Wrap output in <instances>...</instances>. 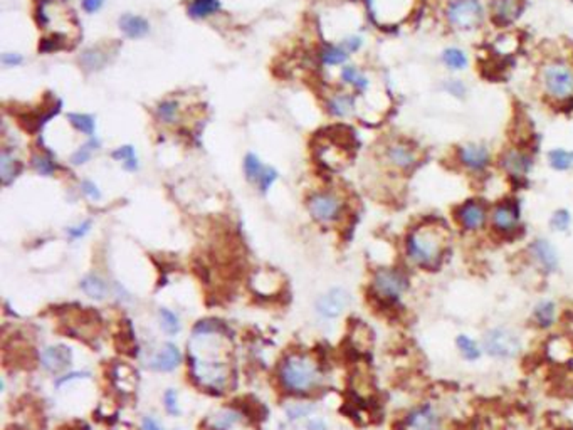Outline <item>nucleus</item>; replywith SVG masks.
<instances>
[{
    "instance_id": "1",
    "label": "nucleus",
    "mask_w": 573,
    "mask_h": 430,
    "mask_svg": "<svg viewBox=\"0 0 573 430\" xmlns=\"http://www.w3.org/2000/svg\"><path fill=\"white\" fill-rule=\"evenodd\" d=\"M451 244V228L439 219H425L407 232L404 254L410 266L420 271H436L446 259Z\"/></svg>"
},
{
    "instance_id": "2",
    "label": "nucleus",
    "mask_w": 573,
    "mask_h": 430,
    "mask_svg": "<svg viewBox=\"0 0 573 430\" xmlns=\"http://www.w3.org/2000/svg\"><path fill=\"white\" fill-rule=\"evenodd\" d=\"M540 84L550 101L563 105L573 101V64L567 59H552L540 69Z\"/></svg>"
},
{
    "instance_id": "3",
    "label": "nucleus",
    "mask_w": 573,
    "mask_h": 430,
    "mask_svg": "<svg viewBox=\"0 0 573 430\" xmlns=\"http://www.w3.org/2000/svg\"><path fill=\"white\" fill-rule=\"evenodd\" d=\"M409 291L410 277L400 267H380L371 277V293L387 306H397Z\"/></svg>"
},
{
    "instance_id": "4",
    "label": "nucleus",
    "mask_w": 573,
    "mask_h": 430,
    "mask_svg": "<svg viewBox=\"0 0 573 430\" xmlns=\"http://www.w3.org/2000/svg\"><path fill=\"white\" fill-rule=\"evenodd\" d=\"M481 347L485 355L494 360H514L521 355L523 339L509 326H491L482 333Z\"/></svg>"
},
{
    "instance_id": "5",
    "label": "nucleus",
    "mask_w": 573,
    "mask_h": 430,
    "mask_svg": "<svg viewBox=\"0 0 573 430\" xmlns=\"http://www.w3.org/2000/svg\"><path fill=\"white\" fill-rule=\"evenodd\" d=\"M281 380L291 392H308L320 382V371L308 356L293 355L281 366Z\"/></svg>"
},
{
    "instance_id": "6",
    "label": "nucleus",
    "mask_w": 573,
    "mask_h": 430,
    "mask_svg": "<svg viewBox=\"0 0 573 430\" xmlns=\"http://www.w3.org/2000/svg\"><path fill=\"white\" fill-rule=\"evenodd\" d=\"M446 22L454 30L478 29L485 21L486 11L481 0H451L446 7Z\"/></svg>"
},
{
    "instance_id": "7",
    "label": "nucleus",
    "mask_w": 573,
    "mask_h": 430,
    "mask_svg": "<svg viewBox=\"0 0 573 430\" xmlns=\"http://www.w3.org/2000/svg\"><path fill=\"white\" fill-rule=\"evenodd\" d=\"M490 210L486 200L469 199L454 209V221L461 231L478 234L490 226Z\"/></svg>"
},
{
    "instance_id": "8",
    "label": "nucleus",
    "mask_w": 573,
    "mask_h": 430,
    "mask_svg": "<svg viewBox=\"0 0 573 430\" xmlns=\"http://www.w3.org/2000/svg\"><path fill=\"white\" fill-rule=\"evenodd\" d=\"M366 6L377 24L393 27L410 16L417 0H366Z\"/></svg>"
},
{
    "instance_id": "9",
    "label": "nucleus",
    "mask_w": 573,
    "mask_h": 430,
    "mask_svg": "<svg viewBox=\"0 0 573 430\" xmlns=\"http://www.w3.org/2000/svg\"><path fill=\"white\" fill-rule=\"evenodd\" d=\"M490 227L499 237H511L521 227V212L516 200L503 199L491 205Z\"/></svg>"
},
{
    "instance_id": "10",
    "label": "nucleus",
    "mask_w": 573,
    "mask_h": 430,
    "mask_svg": "<svg viewBox=\"0 0 573 430\" xmlns=\"http://www.w3.org/2000/svg\"><path fill=\"white\" fill-rule=\"evenodd\" d=\"M192 371L199 383L210 390H222L229 380V368L221 360H205L202 356L192 355Z\"/></svg>"
},
{
    "instance_id": "11",
    "label": "nucleus",
    "mask_w": 573,
    "mask_h": 430,
    "mask_svg": "<svg viewBox=\"0 0 573 430\" xmlns=\"http://www.w3.org/2000/svg\"><path fill=\"white\" fill-rule=\"evenodd\" d=\"M404 427L405 430H444V415L436 403H419L407 412Z\"/></svg>"
},
{
    "instance_id": "12",
    "label": "nucleus",
    "mask_w": 573,
    "mask_h": 430,
    "mask_svg": "<svg viewBox=\"0 0 573 430\" xmlns=\"http://www.w3.org/2000/svg\"><path fill=\"white\" fill-rule=\"evenodd\" d=\"M526 254L541 274L550 276L555 274L560 267V257L558 250L555 245L545 237H536L533 239L526 248Z\"/></svg>"
},
{
    "instance_id": "13",
    "label": "nucleus",
    "mask_w": 573,
    "mask_h": 430,
    "mask_svg": "<svg viewBox=\"0 0 573 430\" xmlns=\"http://www.w3.org/2000/svg\"><path fill=\"white\" fill-rule=\"evenodd\" d=\"M499 168L506 177L514 182H521L530 175L533 168V156L523 148H506L499 155Z\"/></svg>"
},
{
    "instance_id": "14",
    "label": "nucleus",
    "mask_w": 573,
    "mask_h": 430,
    "mask_svg": "<svg viewBox=\"0 0 573 430\" xmlns=\"http://www.w3.org/2000/svg\"><path fill=\"white\" fill-rule=\"evenodd\" d=\"M456 160L464 170L478 175L491 165V151L481 143H464L456 150Z\"/></svg>"
},
{
    "instance_id": "15",
    "label": "nucleus",
    "mask_w": 573,
    "mask_h": 430,
    "mask_svg": "<svg viewBox=\"0 0 573 430\" xmlns=\"http://www.w3.org/2000/svg\"><path fill=\"white\" fill-rule=\"evenodd\" d=\"M308 209L313 215V219L321 223H328L337 221L343 212V200L338 195L330 194V192H320L315 194L308 202Z\"/></svg>"
},
{
    "instance_id": "16",
    "label": "nucleus",
    "mask_w": 573,
    "mask_h": 430,
    "mask_svg": "<svg viewBox=\"0 0 573 430\" xmlns=\"http://www.w3.org/2000/svg\"><path fill=\"white\" fill-rule=\"evenodd\" d=\"M385 160L398 172H410L419 165V151L407 141H393L385 148Z\"/></svg>"
},
{
    "instance_id": "17",
    "label": "nucleus",
    "mask_w": 573,
    "mask_h": 430,
    "mask_svg": "<svg viewBox=\"0 0 573 430\" xmlns=\"http://www.w3.org/2000/svg\"><path fill=\"white\" fill-rule=\"evenodd\" d=\"M350 294L348 291L342 288H335L328 291V293L321 296L316 303V309L321 316L325 318H337L350 306Z\"/></svg>"
},
{
    "instance_id": "18",
    "label": "nucleus",
    "mask_w": 573,
    "mask_h": 430,
    "mask_svg": "<svg viewBox=\"0 0 573 430\" xmlns=\"http://www.w3.org/2000/svg\"><path fill=\"white\" fill-rule=\"evenodd\" d=\"M531 325L541 331L552 330L558 320V306L553 299H541L531 309Z\"/></svg>"
},
{
    "instance_id": "19",
    "label": "nucleus",
    "mask_w": 573,
    "mask_h": 430,
    "mask_svg": "<svg viewBox=\"0 0 573 430\" xmlns=\"http://www.w3.org/2000/svg\"><path fill=\"white\" fill-rule=\"evenodd\" d=\"M521 7V0H491V16L496 24L508 25L518 19Z\"/></svg>"
},
{
    "instance_id": "20",
    "label": "nucleus",
    "mask_w": 573,
    "mask_h": 430,
    "mask_svg": "<svg viewBox=\"0 0 573 430\" xmlns=\"http://www.w3.org/2000/svg\"><path fill=\"white\" fill-rule=\"evenodd\" d=\"M118 25L129 39H141L150 33V22L137 13H123L118 19Z\"/></svg>"
},
{
    "instance_id": "21",
    "label": "nucleus",
    "mask_w": 573,
    "mask_h": 430,
    "mask_svg": "<svg viewBox=\"0 0 573 430\" xmlns=\"http://www.w3.org/2000/svg\"><path fill=\"white\" fill-rule=\"evenodd\" d=\"M41 363L42 366L49 371H61L71 363V349L62 347H49L41 353Z\"/></svg>"
},
{
    "instance_id": "22",
    "label": "nucleus",
    "mask_w": 573,
    "mask_h": 430,
    "mask_svg": "<svg viewBox=\"0 0 573 430\" xmlns=\"http://www.w3.org/2000/svg\"><path fill=\"white\" fill-rule=\"evenodd\" d=\"M180 361L182 355L180 351H178V348L175 344L167 343L158 353H156V356L151 360L150 366L156 371H172L173 368H177Z\"/></svg>"
},
{
    "instance_id": "23",
    "label": "nucleus",
    "mask_w": 573,
    "mask_h": 430,
    "mask_svg": "<svg viewBox=\"0 0 573 430\" xmlns=\"http://www.w3.org/2000/svg\"><path fill=\"white\" fill-rule=\"evenodd\" d=\"M454 343H456V349H458V353L464 361L474 363L485 355V349H482V347H481V342H478V339H474L473 336H469L465 333H459L458 336H456Z\"/></svg>"
},
{
    "instance_id": "24",
    "label": "nucleus",
    "mask_w": 573,
    "mask_h": 430,
    "mask_svg": "<svg viewBox=\"0 0 573 430\" xmlns=\"http://www.w3.org/2000/svg\"><path fill=\"white\" fill-rule=\"evenodd\" d=\"M328 111L337 118H348L355 111V98L345 93L335 94L328 101Z\"/></svg>"
},
{
    "instance_id": "25",
    "label": "nucleus",
    "mask_w": 573,
    "mask_h": 430,
    "mask_svg": "<svg viewBox=\"0 0 573 430\" xmlns=\"http://www.w3.org/2000/svg\"><path fill=\"white\" fill-rule=\"evenodd\" d=\"M221 11V0H192L187 7V13L192 19H207Z\"/></svg>"
},
{
    "instance_id": "26",
    "label": "nucleus",
    "mask_w": 573,
    "mask_h": 430,
    "mask_svg": "<svg viewBox=\"0 0 573 430\" xmlns=\"http://www.w3.org/2000/svg\"><path fill=\"white\" fill-rule=\"evenodd\" d=\"M548 165L555 172H568L573 168V150H565V148H553L546 155Z\"/></svg>"
},
{
    "instance_id": "27",
    "label": "nucleus",
    "mask_w": 573,
    "mask_h": 430,
    "mask_svg": "<svg viewBox=\"0 0 573 430\" xmlns=\"http://www.w3.org/2000/svg\"><path fill=\"white\" fill-rule=\"evenodd\" d=\"M19 161L8 151V148H4L2 155H0V178H2L4 185H8V183L14 182L17 173H19Z\"/></svg>"
},
{
    "instance_id": "28",
    "label": "nucleus",
    "mask_w": 573,
    "mask_h": 430,
    "mask_svg": "<svg viewBox=\"0 0 573 430\" xmlns=\"http://www.w3.org/2000/svg\"><path fill=\"white\" fill-rule=\"evenodd\" d=\"M441 61L447 69L451 71H463L469 64V57L463 49L459 47H447L441 54Z\"/></svg>"
},
{
    "instance_id": "29",
    "label": "nucleus",
    "mask_w": 573,
    "mask_h": 430,
    "mask_svg": "<svg viewBox=\"0 0 573 430\" xmlns=\"http://www.w3.org/2000/svg\"><path fill=\"white\" fill-rule=\"evenodd\" d=\"M340 76H342L343 83L350 84V86L355 88L357 91H366L370 86L369 78H366V76L355 66H345Z\"/></svg>"
},
{
    "instance_id": "30",
    "label": "nucleus",
    "mask_w": 573,
    "mask_h": 430,
    "mask_svg": "<svg viewBox=\"0 0 573 430\" xmlns=\"http://www.w3.org/2000/svg\"><path fill=\"white\" fill-rule=\"evenodd\" d=\"M68 121L71 123V127H73V128L76 129V132L86 134L88 138L95 136L96 123H95V118H93L91 115L69 113V115H68Z\"/></svg>"
},
{
    "instance_id": "31",
    "label": "nucleus",
    "mask_w": 573,
    "mask_h": 430,
    "mask_svg": "<svg viewBox=\"0 0 573 430\" xmlns=\"http://www.w3.org/2000/svg\"><path fill=\"white\" fill-rule=\"evenodd\" d=\"M81 289L86 293L89 298L93 299H105L106 293H108V286L106 282L98 276H86L81 281Z\"/></svg>"
},
{
    "instance_id": "32",
    "label": "nucleus",
    "mask_w": 573,
    "mask_h": 430,
    "mask_svg": "<svg viewBox=\"0 0 573 430\" xmlns=\"http://www.w3.org/2000/svg\"><path fill=\"white\" fill-rule=\"evenodd\" d=\"M267 165H264L261 160H259L257 155L254 153H248L244 158V173H245V178H248L249 182L253 183H259L261 180V177L264 175V170H266Z\"/></svg>"
},
{
    "instance_id": "33",
    "label": "nucleus",
    "mask_w": 573,
    "mask_h": 430,
    "mask_svg": "<svg viewBox=\"0 0 573 430\" xmlns=\"http://www.w3.org/2000/svg\"><path fill=\"white\" fill-rule=\"evenodd\" d=\"M113 158L116 161H120V163L123 165V168L128 170V172H135V170H138V156L135 148L132 145H123L116 148L113 151Z\"/></svg>"
},
{
    "instance_id": "34",
    "label": "nucleus",
    "mask_w": 573,
    "mask_h": 430,
    "mask_svg": "<svg viewBox=\"0 0 573 430\" xmlns=\"http://www.w3.org/2000/svg\"><path fill=\"white\" fill-rule=\"evenodd\" d=\"M100 145H101L100 140H98L96 136H91L81 148H78V150L71 155V163H73L74 167L84 165L86 161H89V158H91L96 150H100Z\"/></svg>"
},
{
    "instance_id": "35",
    "label": "nucleus",
    "mask_w": 573,
    "mask_h": 430,
    "mask_svg": "<svg viewBox=\"0 0 573 430\" xmlns=\"http://www.w3.org/2000/svg\"><path fill=\"white\" fill-rule=\"evenodd\" d=\"M156 116H158L160 121H163L165 124H173L180 120V108H178L177 101L167 100L162 101L156 108Z\"/></svg>"
},
{
    "instance_id": "36",
    "label": "nucleus",
    "mask_w": 573,
    "mask_h": 430,
    "mask_svg": "<svg viewBox=\"0 0 573 430\" xmlns=\"http://www.w3.org/2000/svg\"><path fill=\"white\" fill-rule=\"evenodd\" d=\"M321 61H323V64L326 66H338V64H343L345 61L348 59V54L345 49L340 46H326L323 51H321Z\"/></svg>"
},
{
    "instance_id": "37",
    "label": "nucleus",
    "mask_w": 573,
    "mask_h": 430,
    "mask_svg": "<svg viewBox=\"0 0 573 430\" xmlns=\"http://www.w3.org/2000/svg\"><path fill=\"white\" fill-rule=\"evenodd\" d=\"M572 226V214L568 212L567 209H558L555 210L550 217V228L553 232H558V234H565V232L570 231Z\"/></svg>"
},
{
    "instance_id": "38",
    "label": "nucleus",
    "mask_w": 573,
    "mask_h": 430,
    "mask_svg": "<svg viewBox=\"0 0 573 430\" xmlns=\"http://www.w3.org/2000/svg\"><path fill=\"white\" fill-rule=\"evenodd\" d=\"M81 64L86 67V69H101L103 66L106 64V54L100 51L98 47L86 49L81 56Z\"/></svg>"
},
{
    "instance_id": "39",
    "label": "nucleus",
    "mask_w": 573,
    "mask_h": 430,
    "mask_svg": "<svg viewBox=\"0 0 573 430\" xmlns=\"http://www.w3.org/2000/svg\"><path fill=\"white\" fill-rule=\"evenodd\" d=\"M30 163H33V168L35 170V172H37L39 175H44V177H51V175L56 173V170H57L56 161L47 155L35 153L33 158H30Z\"/></svg>"
},
{
    "instance_id": "40",
    "label": "nucleus",
    "mask_w": 573,
    "mask_h": 430,
    "mask_svg": "<svg viewBox=\"0 0 573 430\" xmlns=\"http://www.w3.org/2000/svg\"><path fill=\"white\" fill-rule=\"evenodd\" d=\"M241 420V415L234 410H222L214 417L212 427L214 430H229Z\"/></svg>"
},
{
    "instance_id": "41",
    "label": "nucleus",
    "mask_w": 573,
    "mask_h": 430,
    "mask_svg": "<svg viewBox=\"0 0 573 430\" xmlns=\"http://www.w3.org/2000/svg\"><path fill=\"white\" fill-rule=\"evenodd\" d=\"M160 325H162V328L167 331L170 335H175L180 331V321H178V318L175 313L168 311V309H160Z\"/></svg>"
},
{
    "instance_id": "42",
    "label": "nucleus",
    "mask_w": 573,
    "mask_h": 430,
    "mask_svg": "<svg viewBox=\"0 0 573 430\" xmlns=\"http://www.w3.org/2000/svg\"><path fill=\"white\" fill-rule=\"evenodd\" d=\"M442 89L456 98H463L465 94V84L459 79H446L444 83H442Z\"/></svg>"
},
{
    "instance_id": "43",
    "label": "nucleus",
    "mask_w": 573,
    "mask_h": 430,
    "mask_svg": "<svg viewBox=\"0 0 573 430\" xmlns=\"http://www.w3.org/2000/svg\"><path fill=\"white\" fill-rule=\"evenodd\" d=\"M277 180V170H274L272 167H266L264 170V175L261 177V180H259L257 187L259 190L262 192V194H266L267 190L272 187V183Z\"/></svg>"
},
{
    "instance_id": "44",
    "label": "nucleus",
    "mask_w": 573,
    "mask_h": 430,
    "mask_svg": "<svg viewBox=\"0 0 573 430\" xmlns=\"http://www.w3.org/2000/svg\"><path fill=\"white\" fill-rule=\"evenodd\" d=\"M340 46H342L348 54H353L360 51V47L364 46V39H361L360 35H348V37H345L342 42H340Z\"/></svg>"
},
{
    "instance_id": "45",
    "label": "nucleus",
    "mask_w": 573,
    "mask_h": 430,
    "mask_svg": "<svg viewBox=\"0 0 573 430\" xmlns=\"http://www.w3.org/2000/svg\"><path fill=\"white\" fill-rule=\"evenodd\" d=\"M81 192L88 197V199H91V200H100L101 199L100 188H98L96 183L91 182V180H83L81 182Z\"/></svg>"
},
{
    "instance_id": "46",
    "label": "nucleus",
    "mask_w": 573,
    "mask_h": 430,
    "mask_svg": "<svg viewBox=\"0 0 573 430\" xmlns=\"http://www.w3.org/2000/svg\"><path fill=\"white\" fill-rule=\"evenodd\" d=\"M89 231H91V222L86 221V222L79 223V226H76V227H69L68 228V236L71 237V239H81V237L86 236Z\"/></svg>"
},
{
    "instance_id": "47",
    "label": "nucleus",
    "mask_w": 573,
    "mask_h": 430,
    "mask_svg": "<svg viewBox=\"0 0 573 430\" xmlns=\"http://www.w3.org/2000/svg\"><path fill=\"white\" fill-rule=\"evenodd\" d=\"M0 61H2V64L6 67H17L24 62V57L17 52H6V54H2Z\"/></svg>"
},
{
    "instance_id": "48",
    "label": "nucleus",
    "mask_w": 573,
    "mask_h": 430,
    "mask_svg": "<svg viewBox=\"0 0 573 430\" xmlns=\"http://www.w3.org/2000/svg\"><path fill=\"white\" fill-rule=\"evenodd\" d=\"M165 407H167V410L170 412L172 415H177L178 412V403H177V393L173 392V390H168L167 393H165Z\"/></svg>"
},
{
    "instance_id": "49",
    "label": "nucleus",
    "mask_w": 573,
    "mask_h": 430,
    "mask_svg": "<svg viewBox=\"0 0 573 430\" xmlns=\"http://www.w3.org/2000/svg\"><path fill=\"white\" fill-rule=\"evenodd\" d=\"M103 6H105V0H83V8L88 13L100 12Z\"/></svg>"
},
{
    "instance_id": "50",
    "label": "nucleus",
    "mask_w": 573,
    "mask_h": 430,
    "mask_svg": "<svg viewBox=\"0 0 573 430\" xmlns=\"http://www.w3.org/2000/svg\"><path fill=\"white\" fill-rule=\"evenodd\" d=\"M143 430H163V429L160 427L154 419H145L143 420Z\"/></svg>"
},
{
    "instance_id": "51",
    "label": "nucleus",
    "mask_w": 573,
    "mask_h": 430,
    "mask_svg": "<svg viewBox=\"0 0 573 430\" xmlns=\"http://www.w3.org/2000/svg\"><path fill=\"white\" fill-rule=\"evenodd\" d=\"M308 427H310V430H326L325 424L321 422V420H316V422H311L310 425H308Z\"/></svg>"
}]
</instances>
